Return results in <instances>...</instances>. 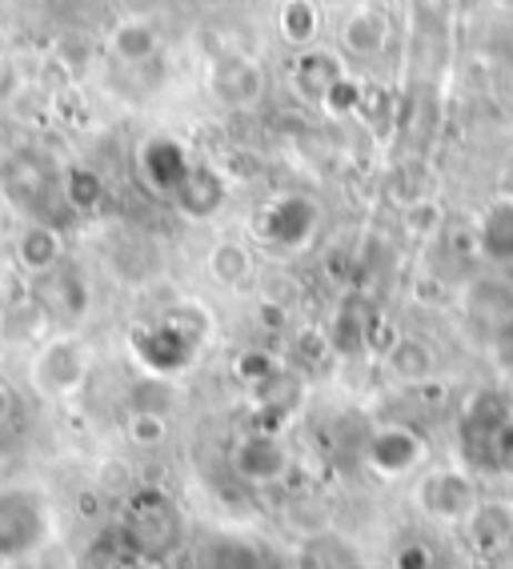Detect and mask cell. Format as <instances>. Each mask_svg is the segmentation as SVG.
<instances>
[{
    "label": "cell",
    "mask_w": 513,
    "mask_h": 569,
    "mask_svg": "<svg viewBox=\"0 0 513 569\" xmlns=\"http://www.w3.org/2000/svg\"><path fill=\"white\" fill-rule=\"evenodd\" d=\"M209 337V313L193 301L164 309L157 321H144L129 333V349L141 361L144 373L181 377L201 353V341Z\"/></svg>",
    "instance_id": "1"
},
{
    "label": "cell",
    "mask_w": 513,
    "mask_h": 569,
    "mask_svg": "<svg viewBox=\"0 0 513 569\" xmlns=\"http://www.w3.org/2000/svg\"><path fill=\"white\" fill-rule=\"evenodd\" d=\"M52 538V506L37 486H0V566L37 558Z\"/></svg>",
    "instance_id": "2"
},
{
    "label": "cell",
    "mask_w": 513,
    "mask_h": 569,
    "mask_svg": "<svg viewBox=\"0 0 513 569\" xmlns=\"http://www.w3.org/2000/svg\"><path fill=\"white\" fill-rule=\"evenodd\" d=\"M93 366H97V353L81 333H52L32 349L29 386L44 401H69V397H77L89 386Z\"/></svg>",
    "instance_id": "3"
},
{
    "label": "cell",
    "mask_w": 513,
    "mask_h": 569,
    "mask_svg": "<svg viewBox=\"0 0 513 569\" xmlns=\"http://www.w3.org/2000/svg\"><path fill=\"white\" fill-rule=\"evenodd\" d=\"M321 229V209L305 193H281L253 217V237L273 253H301Z\"/></svg>",
    "instance_id": "4"
},
{
    "label": "cell",
    "mask_w": 513,
    "mask_h": 569,
    "mask_svg": "<svg viewBox=\"0 0 513 569\" xmlns=\"http://www.w3.org/2000/svg\"><path fill=\"white\" fill-rule=\"evenodd\" d=\"M124 538L144 553H164L181 538V513L177 501L161 489H137L124 506Z\"/></svg>",
    "instance_id": "5"
},
{
    "label": "cell",
    "mask_w": 513,
    "mask_h": 569,
    "mask_svg": "<svg viewBox=\"0 0 513 569\" xmlns=\"http://www.w3.org/2000/svg\"><path fill=\"white\" fill-rule=\"evenodd\" d=\"M229 469H233L245 486L261 489V486H278V481H285L289 469H293V458H289V446L278 438V433L253 429V433H245V438H237L233 453H229Z\"/></svg>",
    "instance_id": "6"
},
{
    "label": "cell",
    "mask_w": 513,
    "mask_h": 569,
    "mask_svg": "<svg viewBox=\"0 0 513 569\" xmlns=\"http://www.w3.org/2000/svg\"><path fill=\"white\" fill-rule=\"evenodd\" d=\"M229 201V181L225 173L209 161H193V169L185 173V181L177 184L169 204H173L177 213L185 217V221H213Z\"/></svg>",
    "instance_id": "7"
},
{
    "label": "cell",
    "mask_w": 513,
    "mask_h": 569,
    "mask_svg": "<svg viewBox=\"0 0 513 569\" xmlns=\"http://www.w3.org/2000/svg\"><path fill=\"white\" fill-rule=\"evenodd\" d=\"M209 92L225 109H253L265 92V72L245 52H229L209 69Z\"/></svg>",
    "instance_id": "8"
},
{
    "label": "cell",
    "mask_w": 513,
    "mask_h": 569,
    "mask_svg": "<svg viewBox=\"0 0 513 569\" xmlns=\"http://www.w3.org/2000/svg\"><path fill=\"white\" fill-rule=\"evenodd\" d=\"M193 169V153L177 137H149V141L137 149V173L141 181L153 189L157 197H173V189L185 181V173Z\"/></svg>",
    "instance_id": "9"
},
{
    "label": "cell",
    "mask_w": 513,
    "mask_h": 569,
    "mask_svg": "<svg viewBox=\"0 0 513 569\" xmlns=\"http://www.w3.org/2000/svg\"><path fill=\"white\" fill-rule=\"evenodd\" d=\"M29 297L44 309L49 321H81L89 313V284H84L81 269L72 264H57L52 273L37 277V284L29 289Z\"/></svg>",
    "instance_id": "10"
},
{
    "label": "cell",
    "mask_w": 513,
    "mask_h": 569,
    "mask_svg": "<svg viewBox=\"0 0 513 569\" xmlns=\"http://www.w3.org/2000/svg\"><path fill=\"white\" fill-rule=\"evenodd\" d=\"M425 458V441L405 426H381L365 441V461H370L373 473L381 478H405L418 469V461Z\"/></svg>",
    "instance_id": "11"
},
{
    "label": "cell",
    "mask_w": 513,
    "mask_h": 569,
    "mask_svg": "<svg viewBox=\"0 0 513 569\" xmlns=\"http://www.w3.org/2000/svg\"><path fill=\"white\" fill-rule=\"evenodd\" d=\"M12 261H17V269H21L24 277H32V281L52 273V269L64 261L61 229L49 221H29L21 233H17V241H12Z\"/></svg>",
    "instance_id": "12"
},
{
    "label": "cell",
    "mask_w": 513,
    "mask_h": 569,
    "mask_svg": "<svg viewBox=\"0 0 513 569\" xmlns=\"http://www.w3.org/2000/svg\"><path fill=\"white\" fill-rule=\"evenodd\" d=\"M418 506L437 521H465L473 513V486L462 478V473L437 469V473H430V478H421Z\"/></svg>",
    "instance_id": "13"
},
{
    "label": "cell",
    "mask_w": 513,
    "mask_h": 569,
    "mask_svg": "<svg viewBox=\"0 0 513 569\" xmlns=\"http://www.w3.org/2000/svg\"><path fill=\"white\" fill-rule=\"evenodd\" d=\"M385 44H390V17L373 4H361L341 21V52L370 61L385 52Z\"/></svg>",
    "instance_id": "14"
},
{
    "label": "cell",
    "mask_w": 513,
    "mask_h": 569,
    "mask_svg": "<svg viewBox=\"0 0 513 569\" xmlns=\"http://www.w3.org/2000/svg\"><path fill=\"white\" fill-rule=\"evenodd\" d=\"M345 77V64H341L338 52H329V49H301L298 57H293V81H298V89L305 92L309 101H318L325 97L333 84Z\"/></svg>",
    "instance_id": "15"
},
{
    "label": "cell",
    "mask_w": 513,
    "mask_h": 569,
    "mask_svg": "<svg viewBox=\"0 0 513 569\" xmlns=\"http://www.w3.org/2000/svg\"><path fill=\"white\" fill-rule=\"evenodd\" d=\"M52 189V173L49 164L41 161L37 153H21L12 157L9 169H4V193L12 197L17 204H41Z\"/></svg>",
    "instance_id": "16"
},
{
    "label": "cell",
    "mask_w": 513,
    "mask_h": 569,
    "mask_svg": "<svg viewBox=\"0 0 513 569\" xmlns=\"http://www.w3.org/2000/svg\"><path fill=\"white\" fill-rule=\"evenodd\" d=\"M109 52H113L121 64H149L161 52V37L149 21L141 17H129V21H117V29L109 32Z\"/></svg>",
    "instance_id": "17"
},
{
    "label": "cell",
    "mask_w": 513,
    "mask_h": 569,
    "mask_svg": "<svg viewBox=\"0 0 513 569\" xmlns=\"http://www.w3.org/2000/svg\"><path fill=\"white\" fill-rule=\"evenodd\" d=\"M44 326H49L44 309L32 297H21L0 309V346H41Z\"/></svg>",
    "instance_id": "18"
},
{
    "label": "cell",
    "mask_w": 513,
    "mask_h": 569,
    "mask_svg": "<svg viewBox=\"0 0 513 569\" xmlns=\"http://www.w3.org/2000/svg\"><path fill=\"white\" fill-rule=\"evenodd\" d=\"M278 32L281 41L293 44V49H313L321 32V9L318 0H281L278 9Z\"/></svg>",
    "instance_id": "19"
},
{
    "label": "cell",
    "mask_w": 513,
    "mask_h": 569,
    "mask_svg": "<svg viewBox=\"0 0 513 569\" xmlns=\"http://www.w3.org/2000/svg\"><path fill=\"white\" fill-rule=\"evenodd\" d=\"M482 249L493 261H513V197H497L482 217Z\"/></svg>",
    "instance_id": "20"
},
{
    "label": "cell",
    "mask_w": 513,
    "mask_h": 569,
    "mask_svg": "<svg viewBox=\"0 0 513 569\" xmlns=\"http://www.w3.org/2000/svg\"><path fill=\"white\" fill-rule=\"evenodd\" d=\"M385 366L405 386H421L433 373V349L425 341H418V337H398L390 353H385Z\"/></svg>",
    "instance_id": "21"
},
{
    "label": "cell",
    "mask_w": 513,
    "mask_h": 569,
    "mask_svg": "<svg viewBox=\"0 0 513 569\" xmlns=\"http://www.w3.org/2000/svg\"><path fill=\"white\" fill-rule=\"evenodd\" d=\"M209 277L225 289H241L253 277V253L245 241H217L209 249Z\"/></svg>",
    "instance_id": "22"
},
{
    "label": "cell",
    "mask_w": 513,
    "mask_h": 569,
    "mask_svg": "<svg viewBox=\"0 0 513 569\" xmlns=\"http://www.w3.org/2000/svg\"><path fill=\"white\" fill-rule=\"evenodd\" d=\"M61 197L72 213H97L104 204V181L89 164H72L61 177Z\"/></svg>",
    "instance_id": "23"
},
{
    "label": "cell",
    "mask_w": 513,
    "mask_h": 569,
    "mask_svg": "<svg viewBox=\"0 0 513 569\" xmlns=\"http://www.w3.org/2000/svg\"><path fill=\"white\" fill-rule=\"evenodd\" d=\"M233 373H237V381H245L249 389H261L265 381H273V377L281 373V366L269 349H241L233 361Z\"/></svg>",
    "instance_id": "24"
},
{
    "label": "cell",
    "mask_w": 513,
    "mask_h": 569,
    "mask_svg": "<svg viewBox=\"0 0 513 569\" xmlns=\"http://www.w3.org/2000/svg\"><path fill=\"white\" fill-rule=\"evenodd\" d=\"M164 429H169V426H164L161 409H133V413H129V421H124V433H129V441H133V446H141V449L161 446Z\"/></svg>",
    "instance_id": "25"
},
{
    "label": "cell",
    "mask_w": 513,
    "mask_h": 569,
    "mask_svg": "<svg viewBox=\"0 0 513 569\" xmlns=\"http://www.w3.org/2000/svg\"><path fill=\"white\" fill-rule=\"evenodd\" d=\"M361 337H365V321L358 317V309L345 306L338 313V321L329 326L325 341H329V349H338V353H353V349L361 346Z\"/></svg>",
    "instance_id": "26"
},
{
    "label": "cell",
    "mask_w": 513,
    "mask_h": 569,
    "mask_svg": "<svg viewBox=\"0 0 513 569\" xmlns=\"http://www.w3.org/2000/svg\"><path fill=\"white\" fill-rule=\"evenodd\" d=\"M321 104H325L333 117H345V112H353L361 104V84L353 81V77H341V81L321 97Z\"/></svg>",
    "instance_id": "27"
},
{
    "label": "cell",
    "mask_w": 513,
    "mask_h": 569,
    "mask_svg": "<svg viewBox=\"0 0 513 569\" xmlns=\"http://www.w3.org/2000/svg\"><path fill=\"white\" fill-rule=\"evenodd\" d=\"M12 413H17V393H12V389L4 386V381H0V429L9 426Z\"/></svg>",
    "instance_id": "28"
}]
</instances>
